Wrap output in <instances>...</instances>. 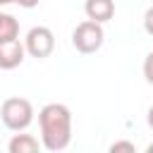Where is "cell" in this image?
Here are the masks:
<instances>
[{
  "instance_id": "10",
  "label": "cell",
  "mask_w": 153,
  "mask_h": 153,
  "mask_svg": "<svg viewBox=\"0 0 153 153\" xmlns=\"http://www.w3.org/2000/svg\"><path fill=\"white\" fill-rule=\"evenodd\" d=\"M120 151H127V153H136V146L131 141H115L110 146V153H120Z\"/></svg>"
},
{
  "instance_id": "13",
  "label": "cell",
  "mask_w": 153,
  "mask_h": 153,
  "mask_svg": "<svg viewBox=\"0 0 153 153\" xmlns=\"http://www.w3.org/2000/svg\"><path fill=\"white\" fill-rule=\"evenodd\" d=\"M146 122H148V127L153 129V105L148 108V115H146Z\"/></svg>"
},
{
  "instance_id": "11",
  "label": "cell",
  "mask_w": 153,
  "mask_h": 153,
  "mask_svg": "<svg viewBox=\"0 0 153 153\" xmlns=\"http://www.w3.org/2000/svg\"><path fill=\"white\" fill-rule=\"evenodd\" d=\"M143 29H146L148 36H153V7H148L146 14H143Z\"/></svg>"
},
{
  "instance_id": "14",
  "label": "cell",
  "mask_w": 153,
  "mask_h": 153,
  "mask_svg": "<svg viewBox=\"0 0 153 153\" xmlns=\"http://www.w3.org/2000/svg\"><path fill=\"white\" fill-rule=\"evenodd\" d=\"M10 2H14V0H0V7H2V5H10Z\"/></svg>"
},
{
  "instance_id": "2",
  "label": "cell",
  "mask_w": 153,
  "mask_h": 153,
  "mask_svg": "<svg viewBox=\"0 0 153 153\" xmlns=\"http://www.w3.org/2000/svg\"><path fill=\"white\" fill-rule=\"evenodd\" d=\"M0 120H2V124L7 129L24 131L33 122V105H31V100L19 98V96L5 98L2 105H0Z\"/></svg>"
},
{
  "instance_id": "7",
  "label": "cell",
  "mask_w": 153,
  "mask_h": 153,
  "mask_svg": "<svg viewBox=\"0 0 153 153\" xmlns=\"http://www.w3.org/2000/svg\"><path fill=\"white\" fill-rule=\"evenodd\" d=\"M10 153H38L41 151V141L33 134H14L7 143Z\"/></svg>"
},
{
  "instance_id": "12",
  "label": "cell",
  "mask_w": 153,
  "mask_h": 153,
  "mask_svg": "<svg viewBox=\"0 0 153 153\" xmlns=\"http://www.w3.org/2000/svg\"><path fill=\"white\" fill-rule=\"evenodd\" d=\"M14 2H17L19 7H24V10H31V7H36L41 0H14Z\"/></svg>"
},
{
  "instance_id": "8",
  "label": "cell",
  "mask_w": 153,
  "mask_h": 153,
  "mask_svg": "<svg viewBox=\"0 0 153 153\" xmlns=\"http://www.w3.org/2000/svg\"><path fill=\"white\" fill-rule=\"evenodd\" d=\"M19 36V22L7 14V12H0V41H7V38H17Z\"/></svg>"
},
{
  "instance_id": "9",
  "label": "cell",
  "mask_w": 153,
  "mask_h": 153,
  "mask_svg": "<svg viewBox=\"0 0 153 153\" xmlns=\"http://www.w3.org/2000/svg\"><path fill=\"white\" fill-rule=\"evenodd\" d=\"M143 79L153 86V50L146 55V60H143Z\"/></svg>"
},
{
  "instance_id": "4",
  "label": "cell",
  "mask_w": 153,
  "mask_h": 153,
  "mask_svg": "<svg viewBox=\"0 0 153 153\" xmlns=\"http://www.w3.org/2000/svg\"><path fill=\"white\" fill-rule=\"evenodd\" d=\"M24 48L31 57L45 60L55 50V33L48 26H33V29H29V33L24 38Z\"/></svg>"
},
{
  "instance_id": "3",
  "label": "cell",
  "mask_w": 153,
  "mask_h": 153,
  "mask_svg": "<svg viewBox=\"0 0 153 153\" xmlns=\"http://www.w3.org/2000/svg\"><path fill=\"white\" fill-rule=\"evenodd\" d=\"M103 41H105V31L93 19H86V22L76 24V29L72 31V45L84 55H91V53L100 50Z\"/></svg>"
},
{
  "instance_id": "15",
  "label": "cell",
  "mask_w": 153,
  "mask_h": 153,
  "mask_svg": "<svg viewBox=\"0 0 153 153\" xmlns=\"http://www.w3.org/2000/svg\"><path fill=\"white\" fill-rule=\"evenodd\" d=\"M146 151H148V153H153V143H148V146H146Z\"/></svg>"
},
{
  "instance_id": "6",
  "label": "cell",
  "mask_w": 153,
  "mask_h": 153,
  "mask_svg": "<svg viewBox=\"0 0 153 153\" xmlns=\"http://www.w3.org/2000/svg\"><path fill=\"white\" fill-rule=\"evenodd\" d=\"M84 12H86L88 19H93L98 24H105L115 17V2L112 0H86Z\"/></svg>"
},
{
  "instance_id": "5",
  "label": "cell",
  "mask_w": 153,
  "mask_h": 153,
  "mask_svg": "<svg viewBox=\"0 0 153 153\" xmlns=\"http://www.w3.org/2000/svg\"><path fill=\"white\" fill-rule=\"evenodd\" d=\"M24 55H26V48L19 41V36L0 41V69H14V67H19L24 62Z\"/></svg>"
},
{
  "instance_id": "1",
  "label": "cell",
  "mask_w": 153,
  "mask_h": 153,
  "mask_svg": "<svg viewBox=\"0 0 153 153\" xmlns=\"http://www.w3.org/2000/svg\"><path fill=\"white\" fill-rule=\"evenodd\" d=\"M41 146L45 151H65L72 141V112L62 103H48L38 112Z\"/></svg>"
}]
</instances>
